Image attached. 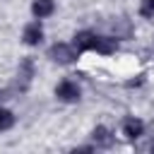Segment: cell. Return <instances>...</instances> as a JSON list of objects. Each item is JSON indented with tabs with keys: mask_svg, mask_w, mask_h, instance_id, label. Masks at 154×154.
Here are the masks:
<instances>
[{
	"mask_svg": "<svg viewBox=\"0 0 154 154\" xmlns=\"http://www.w3.org/2000/svg\"><path fill=\"white\" fill-rule=\"evenodd\" d=\"M22 41H24L26 46H38V43L43 41V29H41V24H38V22H29V24L24 26V31H22Z\"/></svg>",
	"mask_w": 154,
	"mask_h": 154,
	"instance_id": "cell-4",
	"label": "cell"
},
{
	"mask_svg": "<svg viewBox=\"0 0 154 154\" xmlns=\"http://www.w3.org/2000/svg\"><path fill=\"white\" fill-rule=\"evenodd\" d=\"M91 140H94V144H96V147L108 149V147L113 144V132H111L106 125H96V128L91 130Z\"/></svg>",
	"mask_w": 154,
	"mask_h": 154,
	"instance_id": "cell-6",
	"label": "cell"
},
{
	"mask_svg": "<svg viewBox=\"0 0 154 154\" xmlns=\"http://www.w3.org/2000/svg\"><path fill=\"white\" fill-rule=\"evenodd\" d=\"M14 128V113L10 108H0V132Z\"/></svg>",
	"mask_w": 154,
	"mask_h": 154,
	"instance_id": "cell-8",
	"label": "cell"
},
{
	"mask_svg": "<svg viewBox=\"0 0 154 154\" xmlns=\"http://www.w3.org/2000/svg\"><path fill=\"white\" fill-rule=\"evenodd\" d=\"M149 149H152V152H154V142H152V147H149Z\"/></svg>",
	"mask_w": 154,
	"mask_h": 154,
	"instance_id": "cell-10",
	"label": "cell"
},
{
	"mask_svg": "<svg viewBox=\"0 0 154 154\" xmlns=\"http://www.w3.org/2000/svg\"><path fill=\"white\" fill-rule=\"evenodd\" d=\"M72 43H75V48H77L79 53H84V51H96V53H101V55H111V53L118 51V41H116L113 36H99V34H94V31H77V34L72 36Z\"/></svg>",
	"mask_w": 154,
	"mask_h": 154,
	"instance_id": "cell-1",
	"label": "cell"
},
{
	"mask_svg": "<svg viewBox=\"0 0 154 154\" xmlns=\"http://www.w3.org/2000/svg\"><path fill=\"white\" fill-rule=\"evenodd\" d=\"M140 14L144 19H154V0H142L140 2Z\"/></svg>",
	"mask_w": 154,
	"mask_h": 154,
	"instance_id": "cell-9",
	"label": "cell"
},
{
	"mask_svg": "<svg viewBox=\"0 0 154 154\" xmlns=\"http://www.w3.org/2000/svg\"><path fill=\"white\" fill-rule=\"evenodd\" d=\"M55 12V2L53 0H34L31 2V14L36 19H46Z\"/></svg>",
	"mask_w": 154,
	"mask_h": 154,
	"instance_id": "cell-7",
	"label": "cell"
},
{
	"mask_svg": "<svg viewBox=\"0 0 154 154\" xmlns=\"http://www.w3.org/2000/svg\"><path fill=\"white\" fill-rule=\"evenodd\" d=\"M123 135H125L128 140L142 137V135H144V123H142L140 118H135V116L125 118V120H123Z\"/></svg>",
	"mask_w": 154,
	"mask_h": 154,
	"instance_id": "cell-5",
	"label": "cell"
},
{
	"mask_svg": "<svg viewBox=\"0 0 154 154\" xmlns=\"http://www.w3.org/2000/svg\"><path fill=\"white\" fill-rule=\"evenodd\" d=\"M48 58L53 63H60V65H70L79 58V51L75 48V43H53L48 48Z\"/></svg>",
	"mask_w": 154,
	"mask_h": 154,
	"instance_id": "cell-2",
	"label": "cell"
},
{
	"mask_svg": "<svg viewBox=\"0 0 154 154\" xmlns=\"http://www.w3.org/2000/svg\"><path fill=\"white\" fill-rule=\"evenodd\" d=\"M55 96H58L60 101H65V103H75V101H79V96H82V89H79L77 82L63 79V82L55 87Z\"/></svg>",
	"mask_w": 154,
	"mask_h": 154,
	"instance_id": "cell-3",
	"label": "cell"
}]
</instances>
